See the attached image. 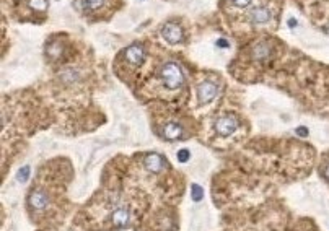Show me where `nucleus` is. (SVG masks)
Wrapping results in <instances>:
<instances>
[{"mask_svg":"<svg viewBox=\"0 0 329 231\" xmlns=\"http://www.w3.org/2000/svg\"><path fill=\"white\" fill-rule=\"evenodd\" d=\"M158 79L167 90H178L184 83V73L176 62H164L158 70Z\"/></svg>","mask_w":329,"mask_h":231,"instance_id":"nucleus-1","label":"nucleus"},{"mask_svg":"<svg viewBox=\"0 0 329 231\" xmlns=\"http://www.w3.org/2000/svg\"><path fill=\"white\" fill-rule=\"evenodd\" d=\"M218 95V85L212 80H204L197 87V101L201 104H207L213 101Z\"/></svg>","mask_w":329,"mask_h":231,"instance_id":"nucleus-2","label":"nucleus"},{"mask_svg":"<svg viewBox=\"0 0 329 231\" xmlns=\"http://www.w3.org/2000/svg\"><path fill=\"white\" fill-rule=\"evenodd\" d=\"M238 129V119L233 114H224L215 121V132L222 137L232 135Z\"/></svg>","mask_w":329,"mask_h":231,"instance_id":"nucleus-3","label":"nucleus"},{"mask_svg":"<svg viewBox=\"0 0 329 231\" xmlns=\"http://www.w3.org/2000/svg\"><path fill=\"white\" fill-rule=\"evenodd\" d=\"M124 59L129 65H134V67H139L144 64L145 60V51L144 47L140 44H132L129 46L126 51H124Z\"/></svg>","mask_w":329,"mask_h":231,"instance_id":"nucleus-4","label":"nucleus"},{"mask_svg":"<svg viewBox=\"0 0 329 231\" xmlns=\"http://www.w3.org/2000/svg\"><path fill=\"white\" fill-rule=\"evenodd\" d=\"M161 36L170 44H178L183 41V28L178 23H167L161 28Z\"/></svg>","mask_w":329,"mask_h":231,"instance_id":"nucleus-5","label":"nucleus"},{"mask_svg":"<svg viewBox=\"0 0 329 231\" xmlns=\"http://www.w3.org/2000/svg\"><path fill=\"white\" fill-rule=\"evenodd\" d=\"M49 204V197L44 191H41V189H34V191L30 194V197H28V205H30L33 210H36V212H42Z\"/></svg>","mask_w":329,"mask_h":231,"instance_id":"nucleus-6","label":"nucleus"},{"mask_svg":"<svg viewBox=\"0 0 329 231\" xmlns=\"http://www.w3.org/2000/svg\"><path fill=\"white\" fill-rule=\"evenodd\" d=\"M144 165L150 173H161L164 168H168L167 160L158 153H148L144 158Z\"/></svg>","mask_w":329,"mask_h":231,"instance_id":"nucleus-7","label":"nucleus"},{"mask_svg":"<svg viewBox=\"0 0 329 231\" xmlns=\"http://www.w3.org/2000/svg\"><path fill=\"white\" fill-rule=\"evenodd\" d=\"M270 18H272V12L267 7H254L249 12V22L254 25H266L270 22Z\"/></svg>","mask_w":329,"mask_h":231,"instance_id":"nucleus-8","label":"nucleus"},{"mask_svg":"<svg viewBox=\"0 0 329 231\" xmlns=\"http://www.w3.org/2000/svg\"><path fill=\"white\" fill-rule=\"evenodd\" d=\"M161 137H163L164 140H170V142L183 138V137H184V129H183V125L176 124V122H168V124L161 129Z\"/></svg>","mask_w":329,"mask_h":231,"instance_id":"nucleus-9","label":"nucleus"},{"mask_svg":"<svg viewBox=\"0 0 329 231\" xmlns=\"http://www.w3.org/2000/svg\"><path fill=\"white\" fill-rule=\"evenodd\" d=\"M129 220H131V213H129V210L123 205L116 207L111 212V221L114 223L116 226H126Z\"/></svg>","mask_w":329,"mask_h":231,"instance_id":"nucleus-10","label":"nucleus"},{"mask_svg":"<svg viewBox=\"0 0 329 231\" xmlns=\"http://www.w3.org/2000/svg\"><path fill=\"white\" fill-rule=\"evenodd\" d=\"M270 55V47L267 43H259L253 49V57L256 60H267Z\"/></svg>","mask_w":329,"mask_h":231,"instance_id":"nucleus-11","label":"nucleus"},{"mask_svg":"<svg viewBox=\"0 0 329 231\" xmlns=\"http://www.w3.org/2000/svg\"><path fill=\"white\" fill-rule=\"evenodd\" d=\"M104 4V0H78L77 5L78 9L83 12H95L98 9H101Z\"/></svg>","mask_w":329,"mask_h":231,"instance_id":"nucleus-12","label":"nucleus"},{"mask_svg":"<svg viewBox=\"0 0 329 231\" xmlns=\"http://www.w3.org/2000/svg\"><path fill=\"white\" fill-rule=\"evenodd\" d=\"M202 194H204V189L201 186H197V184L192 186V199H194L196 202L202 199Z\"/></svg>","mask_w":329,"mask_h":231,"instance_id":"nucleus-13","label":"nucleus"},{"mask_svg":"<svg viewBox=\"0 0 329 231\" xmlns=\"http://www.w3.org/2000/svg\"><path fill=\"white\" fill-rule=\"evenodd\" d=\"M28 176H30V168H28V166H23V168H21V170L17 173V178H18V181H21V183H25Z\"/></svg>","mask_w":329,"mask_h":231,"instance_id":"nucleus-14","label":"nucleus"},{"mask_svg":"<svg viewBox=\"0 0 329 231\" xmlns=\"http://www.w3.org/2000/svg\"><path fill=\"white\" fill-rule=\"evenodd\" d=\"M189 150H180L178 151V160H180V163H186L189 160Z\"/></svg>","mask_w":329,"mask_h":231,"instance_id":"nucleus-15","label":"nucleus"},{"mask_svg":"<svg viewBox=\"0 0 329 231\" xmlns=\"http://www.w3.org/2000/svg\"><path fill=\"white\" fill-rule=\"evenodd\" d=\"M232 4L240 7V9H245V7H248L249 4H251V0H232Z\"/></svg>","mask_w":329,"mask_h":231,"instance_id":"nucleus-16","label":"nucleus"},{"mask_svg":"<svg viewBox=\"0 0 329 231\" xmlns=\"http://www.w3.org/2000/svg\"><path fill=\"white\" fill-rule=\"evenodd\" d=\"M297 134L306 137V135H308V130H306V127H298V129H297Z\"/></svg>","mask_w":329,"mask_h":231,"instance_id":"nucleus-17","label":"nucleus"},{"mask_svg":"<svg viewBox=\"0 0 329 231\" xmlns=\"http://www.w3.org/2000/svg\"><path fill=\"white\" fill-rule=\"evenodd\" d=\"M323 176L329 181V165H327V166L324 168V170H323Z\"/></svg>","mask_w":329,"mask_h":231,"instance_id":"nucleus-18","label":"nucleus"},{"mask_svg":"<svg viewBox=\"0 0 329 231\" xmlns=\"http://www.w3.org/2000/svg\"><path fill=\"white\" fill-rule=\"evenodd\" d=\"M327 31H329V28H327Z\"/></svg>","mask_w":329,"mask_h":231,"instance_id":"nucleus-19","label":"nucleus"}]
</instances>
